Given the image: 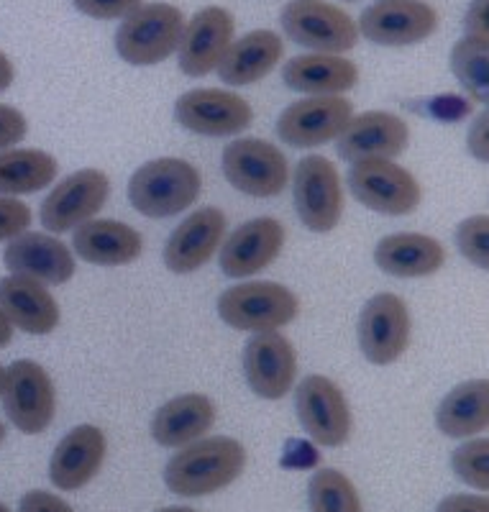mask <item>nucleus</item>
<instances>
[{
  "label": "nucleus",
  "mask_w": 489,
  "mask_h": 512,
  "mask_svg": "<svg viewBox=\"0 0 489 512\" xmlns=\"http://www.w3.org/2000/svg\"><path fill=\"white\" fill-rule=\"evenodd\" d=\"M77 256L98 267L134 264L144 254V239L136 228L121 221H88L72 236Z\"/></svg>",
  "instance_id": "nucleus-24"
},
{
  "label": "nucleus",
  "mask_w": 489,
  "mask_h": 512,
  "mask_svg": "<svg viewBox=\"0 0 489 512\" xmlns=\"http://www.w3.org/2000/svg\"><path fill=\"white\" fill-rule=\"evenodd\" d=\"M466 36L489 41V0H472L464 16Z\"/></svg>",
  "instance_id": "nucleus-39"
},
{
  "label": "nucleus",
  "mask_w": 489,
  "mask_h": 512,
  "mask_svg": "<svg viewBox=\"0 0 489 512\" xmlns=\"http://www.w3.org/2000/svg\"><path fill=\"white\" fill-rule=\"evenodd\" d=\"M451 469L464 484L474 489H489V441L487 438H474L466 441L451 454Z\"/></svg>",
  "instance_id": "nucleus-33"
},
{
  "label": "nucleus",
  "mask_w": 489,
  "mask_h": 512,
  "mask_svg": "<svg viewBox=\"0 0 489 512\" xmlns=\"http://www.w3.org/2000/svg\"><path fill=\"white\" fill-rule=\"evenodd\" d=\"M438 512H489V500L484 495H449Z\"/></svg>",
  "instance_id": "nucleus-41"
},
{
  "label": "nucleus",
  "mask_w": 489,
  "mask_h": 512,
  "mask_svg": "<svg viewBox=\"0 0 489 512\" xmlns=\"http://www.w3.org/2000/svg\"><path fill=\"white\" fill-rule=\"evenodd\" d=\"M216 423V408L208 395H180L164 402L152 420V438L164 448H182L200 441Z\"/></svg>",
  "instance_id": "nucleus-28"
},
{
  "label": "nucleus",
  "mask_w": 489,
  "mask_h": 512,
  "mask_svg": "<svg viewBox=\"0 0 489 512\" xmlns=\"http://www.w3.org/2000/svg\"><path fill=\"white\" fill-rule=\"evenodd\" d=\"M111 195V180L100 169H77L65 177L44 203H41V226L49 233H67L93 221Z\"/></svg>",
  "instance_id": "nucleus-12"
},
{
  "label": "nucleus",
  "mask_w": 489,
  "mask_h": 512,
  "mask_svg": "<svg viewBox=\"0 0 489 512\" xmlns=\"http://www.w3.org/2000/svg\"><path fill=\"white\" fill-rule=\"evenodd\" d=\"M456 246L466 262L479 269L489 267V221L487 216H472L456 228Z\"/></svg>",
  "instance_id": "nucleus-34"
},
{
  "label": "nucleus",
  "mask_w": 489,
  "mask_h": 512,
  "mask_svg": "<svg viewBox=\"0 0 489 512\" xmlns=\"http://www.w3.org/2000/svg\"><path fill=\"white\" fill-rule=\"evenodd\" d=\"M26 131H29V123H26L24 113L13 105L0 103V152L24 141Z\"/></svg>",
  "instance_id": "nucleus-37"
},
{
  "label": "nucleus",
  "mask_w": 489,
  "mask_h": 512,
  "mask_svg": "<svg viewBox=\"0 0 489 512\" xmlns=\"http://www.w3.org/2000/svg\"><path fill=\"white\" fill-rule=\"evenodd\" d=\"M13 338V326L8 323V318L3 315V310H0V349H6L8 344H11Z\"/></svg>",
  "instance_id": "nucleus-43"
},
{
  "label": "nucleus",
  "mask_w": 489,
  "mask_h": 512,
  "mask_svg": "<svg viewBox=\"0 0 489 512\" xmlns=\"http://www.w3.org/2000/svg\"><path fill=\"white\" fill-rule=\"evenodd\" d=\"M285 44L274 31L257 29L231 41L228 52L218 64V75L231 88H244L251 82H259L280 64Z\"/></svg>",
  "instance_id": "nucleus-26"
},
{
  "label": "nucleus",
  "mask_w": 489,
  "mask_h": 512,
  "mask_svg": "<svg viewBox=\"0 0 489 512\" xmlns=\"http://www.w3.org/2000/svg\"><path fill=\"white\" fill-rule=\"evenodd\" d=\"M0 310L11 326H18L31 336H47L59 326V303L47 285L11 274L0 280Z\"/></svg>",
  "instance_id": "nucleus-23"
},
{
  "label": "nucleus",
  "mask_w": 489,
  "mask_h": 512,
  "mask_svg": "<svg viewBox=\"0 0 489 512\" xmlns=\"http://www.w3.org/2000/svg\"><path fill=\"white\" fill-rule=\"evenodd\" d=\"M6 441V428H3V420H0V443Z\"/></svg>",
  "instance_id": "nucleus-45"
},
{
  "label": "nucleus",
  "mask_w": 489,
  "mask_h": 512,
  "mask_svg": "<svg viewBox=\"0 0 489 512\" xmlns=\"http://www.w3.org/2000/svg\"><path fill=\"white\" fill-rule=\"evenodd\" d=\"M31 226V208L16 198L0 195V241L16 239Z\"/></svg>",
  "instance_id": "nucleus-35"
},
{
  "label": "nucleus",
  "mask_w": 489,
  "mask_h": 512,
  "mask_svg": "<svg viewBox=\"0 0 489 512\" xmlns=\"http://www.w3.org/2000/svg\"><path fill=\"white\" fill-rule=\"evenodd\" d=\"M154 512H195V510H193V507L177 505V507H162V510H154Z\"/></svg>",
  "instance_id": "nucleus-44"
},
{
  "label": "nucleus",
  "mask_w": 489,
  "mask_h": 512,
  "mask_svg": "<svg viewBox=\"0 0 489 512\" xmlns=\"http://www.w3.org/2000/svg\"><path fill=\"white\" fill-rule=\"evenodd\" d=\"M18 512H75V510H72L62 497L52 495V492L31 489V492H26L24 495L21 505H18Z\"/></svg>",
  "instance_id": "nucleus-38"
},
{
  "label": "nucleus",
  "mask_w": 489,
  "mask_h": 512,
  "mask_svg": "<svg viewBox=\"0 0 489 512\" xmlns=\"http://www.w3.org/2000/svg\"><path fill=\"white\" fill-rule=\"evenodd\" d=\"M408 305L395 292H379L359 315V346L372 364H395L410 346Z\"/></svg>",
  "instance_id": "nucleus-14"
},
{
  "label": "nucleus",
  "mask_w": 489,
  "mask_h": 512,
  "mask_svg": "<svg viewBox=\"0 0 489 512\" xmlns=\"http://www.w3.org/2000/svg\"><path fill=\"white\" fill-rule=\"evenodd\" d=\"M223 175L249 198H277L290 182V162L264 139H236L223 149Z\"/></svg>",
  "instance_id": "nucleus-8"
},
{
  "label": "nucleus",
  "mask_w": 489,
  "mask_h": 512,
  "mask_svg": "<svg viewBox=\"0 0 489 512\" xmlns=\"http://www.w3.org/2000/svg\"><path fill=\"white\" fill-rule=\"evenodd\" d=\"M282 80L295 93L341 95L359 82V67L341 54H300L282 70Z\"/></svg>",
  "instance_id": "nucleus-27"
},
{
  "label": "nucleus",
  "mask_w": 489,
  "mask_h": 512,
  "mask_svg": "<svg viewBox=\"0 0 489 512\" xmlns=\"http://www.w3.org/2000/svg\"><path fill=\"white\" fill-rule=\"evenodd\" d=\"M295 292L277 282H244L218 297V315L236 331L267 333L297 318Z\"/></svg>",
  "instance_id": "nucleus-4"
},
{
  "label": "nucleus",
  "mask_w": 489,
  "mask_h": 512,
  "mask_svg": "<svg viewBox=\"0 0 489 512\" xmlns=\"http://www.w3.org/2000/svg\"><path fill=\"white\" fill-rule=\"evenodd\" d=\"M244 469V443L216 436L182 446L164 466V482L169 492L180 497H205L236 482Z\"/></svg>",
  "instance_id": "nucleus-1"
},
{
  "label": "nucleus",
  "mask_w": 489,
  "mask_h": 512,
  "mask_svg": "<svg viewBox=\"0 0 489 512\" xmlns=\"http://www.w3.org/2000/svg\"><path fill=\"white\" fill-rule=\"evenodd\" d=\"M13 75H16V70H13L11 59H8L6 54L0 52V93H3V90L11 88Z\"/></svg>",
  "instance_id": "nucleus-42"
},
{
  "label": "nucleus",
  "mask_w": 489,
  "mask_h": 512,
  "mask_svg": "<svg viewBox=\"0 0 489 512\" xmlns=\"http://www.w3.org/2000/svg\"><path fill=\"white\" fill-rule=\"evenodd\" d=\"M280 24L290 41L318 54L351 52L359 41L354 18L326 0H292L282 8Z\"/></svg>",
  "instance_id": "nucleus-5"
},
{
  "label": "nucleus",
  "mask_w": 489,
  "mask_h": 512,
  "mask_svg": "<svg viewBox=\"0 0 489 512\" xmlns=\"http://www.w3.org/2000/svg\"><path fill=\"white\" fill-rule=\"evenodd\" d=\"M8 272L31 277L41 285H65L75 277V256L65 244L44 233H21L3 254Z\"/></svg>",
  "instance_id": "nucleus-22"
},
{
  "label": "nucleus",
  "mask_w": 489,
  "mask_h": 512,
  "mask_svg": "<svg viewBox=\"0 0 489 512\" xmlns=\"http://www.w3.org/2000/svg\"><path fill=\"white\" fill-rule=\"evenodd\" d=\"M0 395L8 420L26 436H39L52 425L57 413V392L47 369L36 361H13L6 369Z\"/></svg>",
  "instance_id": "nucleus-6"
},
{
  "label": "nucleus",
  "mask_w": 489,
  "mask_h": 512,
  "mask_svg": "<svg viewBox=\"0 0 489 512\" xmlns=\"http://www.w3.org/2000/svg\"><path fill=\"white\" fill-rule=\"evenodd\" d=\"M310 512H364L354 482L338 469L315 472L308 484Z\"/></svg>",
  "instance_id": "nucleus-32"
},
{
  "label": "nucleus",
  "mask_w": 489,
  "mask_h": 512,
  "mask_svg": "<svg viewBox=\"0 0 489 512\" xmlns=\"http://www.w3.org/2000/svg\"><path fill=\"white\" fill-rule=\"evenodd\" d=\"M236 31L231 11L221 6H208L195 13L185 24L180 47V70L187 77H205L218 70L223 54L228 52Z\"/></svg>",
  "instance_id": "nucleus-17"
},
{
  "label": "nucleus",
  "mask_w": 489,
  "mask_h": 512,
  "mask_svg": "<svg viewBox=\"0 0 489 512\" xmlns=\"http://www.w3.org/2000/svg\"><path fill=\"white\" fill-rule=\"evenodd\" d=\"M80 13L98 21H113V18H126L131 11L144 3V0H72Z\"/></svg>",
  "instance_id": "nucleus-36"
},
{
  "label": "nucleus",
  "mask_w": 489,
  "mask_h": 512,
  "mask_svg": "<svg viewBox=\"0 0 489 512\" xmlns=\"http://www.w3.org/2000/svg\"><path fill=\"white\" fill-rule=\"evenodd\" d=\"M297 418L310 441L318 446L338 448L351 436V410L344 392L323 374H310L297 384Z\"/></svg>",
  "instance_id": "nucleus-10"
},
{
  "label": "nucleus",
  "mask_w": 489,
  "mask_h": 512,
  "mask_svg": "<svg viewBox=\"0 0 489 512\" xmlns=\"http://www.w3.org/2000/svg\"><path fill=\"white\" fill-rule=\"evenodd\" d=\"M175 118L182 128L200 136L244 134L254 121L249 100L221 88H198L180 95L175 103Z\"/></svg>",
  "instance_id": "nucleus-15"
},
{
  "label": "nucleus",
  "mask_w": 489,
  "mask_h": 512,
  "mask_svg": "<svg viewBox=\"0 0 489 512\" xmlns=\"http://www.w3.org/2000/svg\"><path fill=\"white\" fill-rule=\"evenodd\" d=\"M466 146L472 152L474 159L479 162H487L489 159V116L487 113H479L474 118L472 128H469V136H466Z\"/></svg>",
  "instance_id": "nucleus-40"
},
{
  "label": "nucleus",
  "mask_w": 489,
  "mask_h": 512,
  "mask_svg": "<svg viewBox=\"0 0 489 512\" xmlns=\"http://www.w3.org/2000/svg\"><path fill=\"white\" fill-rule=\"evenodd\" d=\"M356 26L359 36L379 47H413L436 34L438 13L425 0H377Z\"/></svg>",
  "instance_id": "nucleus-13"
},
{
  "label": "nucleus",
  "mask_w": 489,
  "mask_h": 512,
  "mask_svg": "<svg viewBox=\"0 0 489 512\" xmlns=\"http://www.w3.org/2000/svg\"><path fill=\"white\" fill-rule=\"evenodd\" d=\"M351 118L354 105L344 95H308L280 113L277 136L295 149H310L338 139Z\"/></svg>",
  "instance_id": "nucleus-11"
},
{
  "label": "nucleus",
  "mask_w": 489,
  "mask_h": 512,
  "mask_svg": "<svg viewBox=\"0 0 489 512\" xmlns=\"http://www.w3.org/2000/svg\"><path fill=\"white\" fill-rule=\"evenodd\" d=\"M436 423L449 438H474L489 425L487 379H469L456 384L438 405Z\"/></svg>",
  "instance_id": "nucleus-29"
},
{
  "label": "nucleus",
  "mask_w": 489,
  "mask_h": 512,
  "mask_svg": "<svg viewBox=\"0 0 489 512\" xmlns=\"http://www.w3.org/2000/svg\"><path fill=\"white\" fill-rule=\"evenodd\" d=\"M0 512H11V510H8V507L3 505V502H0Z\"/></svg>",
  "instance_id": "nucleus-47"
},
{
  "label": "nucleus",
  "mask_w": 489,
  "mask_h": 512,
  "mask_svg": "<svg viewBox=\"0 0 489 512\" xmlns=\"http://www.w3.org/2000/svg\"><path fill=\"white\" fill-rule=\"evenodd\" d=\"M336 141L338 157L351 164L364 159H395L408 149L410 128L395 113L369 111L351 118Z\"/></svg>",
  "instance_id": "nucleus-18"
},
{
  "label": "nucleus",
  "mask_w": 489,
  "mask_h": 512,
  "mask_svg": "<svg viewBox=\"0 0 489 512\" xmlns=\"http://www.w3.org/2000/svg\"><path fill=\"white\" fill-rule=\"evenodd\" d=\"M285 246V226L277 218H254L226 239L221 249V269L228 277H254L280 256Z\"/></svg>",
  "instance_id": "nucleus-20"
},
{
  "label": "nucleus",
  "mask_w": 489,
  "mask_h": 512,
  "mask_svg": "<svg viewBox=\"0 0 489 512\" xmlns=\"http://www.w3.org/2000/svg\"><path fill=\"white\" fill-rule=\"evenodd\" d=\"M185 16L169 3H141L136 11L123 18L116 31V52L123 62L136 67L159 64L177 54Z\"/></svg>",
  "instance_id": "nucleus-3"
},
{
  "label": "nucleus",
  "mask_w": 489,
  "mask_h": 512,
  "mask_svg": "<svg viewBox=\"0 0 489 512\" xmlns=\"http://www.w3.org/2000/svg\"><path fill=\"white\" fill-rule=\"evenodd\" d=\"M203 190V177L198 167L185 159L162 157L141 164L129 182L131 205L146 218L180 216Z\"/></svg>",
  "instance_id": "nucleus-2"
},
{
  "label": "nucleus",
  "mask_w": 489,
  "mask_h": 512,
  "mask_svg": "<svg viewBox=\"0 0 489 512\" xmlns=\"http://www.w3.org/2000/svg\"><path fill=\"white\" fill-rule=\"evenodd\" d=\"M374 262L382 272L400 280L431 277L446 262V249L425 233H392L374 249Z\"/></svg>",
  "instance_id": "nucleus-25"
},
{
  "label": "nucleus",
  "mask_w": 489,
  "mask_h": 512,
  "mask_svg": "<svg viewBox=\"0 0 489 512\" xmlns=\"http://www.w3.org/2000/svg\"><path fill=\"white\" fill-rule=\"evenodd\" d=\"M244 374L251 392L264 400L290 395L297 377V356L280 331L257 333L244 349Z\"/></svg>",
  "instance_id": "nucleus-16"
},
{
  "label": "nucleus",
  "mask_w": 489,
  "mask_h": 512,
  "mask_svg": "<svg viewBox=\"0 0 489 512\" xmlns=\"http://www.w3.org/2000/svg\"><path fill=\"white\" fill-rule=\"evenodd\" d=\"M108 443L98 425H77L54 448L49 461V479L57 489L75 492L93 482L103 469Z\"/></svg>",
  "instance_id": "nucleus-21"
},
{
  "label": "nucleus",
  "mask_w": 489,
  "mask_h": 512,
  "mask_svg": "<svg viewBox=\"0 0 489 512\" xmlns=\"http://www.w3.org/2000/svg\"><path fill=\"white\" fill-rule=\"evenodd\" d=\"M295 210L303 226L313 233H328L344 216L341 177L331 159L310 154L295 169Z\"/></svg>",
  "instance_id": "nucleus-9"
},
{
  "label": "nucleus",
  "mask_w": 489,
  "mask_h": 512,
  "mask_svg": "<svg viewBox=\"0 0 489 512\" xmlns=\"http://www.w3.org/2000/svg\"><path fill=\"white\" fill-rule=\"evenodd\" d=\"M59 167L52 154L41 149H3L0 152V195H34L52 185Z\"/></svg>",
  "instance_id": "nucleus-30"
},
{
  "label": "nucleus",
  "mask_w": 489,
  "mask_h": 512,
  "mask_svg": "<svg viewBox=\"0 0 489 512\" xmlns=\"http://www.w3.org/2000/svg\"><path fill=\"white\" fill-rule=\"evenodd\" d=\"M226 213L221 208H200L172 231L164 246V264L169 272L190 274L210 262L226 236Z\"/></svg>",
  "instance_id": "nucleus-19"
},
{
  "label": "nucleus",
  "mask_w": 489,
  "mask_h": 512,
  "mask_svg": "<svg viewBox=\"0 0 489 512\" xmlns=\"http://www.w3.org/2000/svg\"><path fill=\"white\" fill-rule=\"evenodd\" d=\"M346 3H356V0H346Z\"/></svg>",
  "instance_id": "nucleus-48"
},
{
  "label": "nucleus",
  "mask_w": 489,
  "mask_h": 512,
  "mask_svg": "<svg viewBox=\"0 0 489 512\" xmlns=\"http://www.w3.org/2000/svg\"><path fill=\"white\" fill-rule=\"evenodd\" d=\"M3 379H6V369L0 367V390H3Z\"/></svg>",
  "instance_id": "nucleus-46"
},
{
  "label": "nucleus",
  "mask_w": 489,
  "mask_h": 512,
  "mask_svg": "<svg viewBox=\"0 0 489 512\" xmlns=\"http://www.w3.org/2000/svg\"><path fill=\"white\" fill-rule=\"evenodd\" d=\"M349 190L364 208L379 216H410L420 205V185L392 159H364L349 169Z\"/></svg>",
  "instance_id": "nucleus-7"
},
{
  "label": "nucleus",
  "mask_w": 489,
  "mask_h": 512,
  "mask_svg": "<svg viewBox=\"0 0 489 512\" xmlns=\"http://www.w3.org/2000/svg\"><path fill=\"white\" fill-rule=\"evenodd\" d=\"M451 72L474 103H489V41L464 36L451 49Z\"/></svg>",
  "instance_id": "nucleus-31"
}]
</instances>
